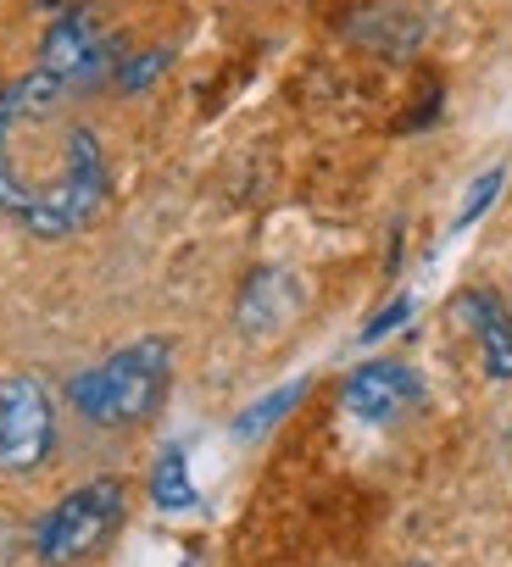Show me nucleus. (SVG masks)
Segmentation results:
<instances>
[{"label":"nucleus","mask_w":512,"mask_h":567,"mask_svg":"<svg viewBox=\"0 0 512 567\" xmlns=\"http://www.w3.org/2000/svg\"><path fill=\"white\" fill-rule=\"evenodd\" d=\"M407 567H429V561H407Z\"/></svg>","instance_id":"obj_13"},{"label":"nucleus","mask_w":512,"mask_h":567,"mask_svg":"<svg viewBox=\"0 0 512 567\" xmlns=\"http://www.w3.org/2000/svg\"><path fill=\"white\" fill-rule=\"evenodd\" d=\"M418 401H423V379H418L407 362H390V357L362 362V368L340 384V406H346L357 423H368V429H385V423L407 417Z\"/></svg>","instance_id":"obj_6"},{"label":"nucleus","mask_w":512,"mask_h":567,"mask_svg":"<svg viewBox=\"0 0 512 567\" xmlns=\"http://www.w3.org/2000/svg\"><path fill=\"white\" fill-rule=\"evenodd\" d=\"M301 395H307V379H290V384H279L274 395L250 401V406L234 417V440H263L268 429H279V423L301 406Z\"/></svg>","instance_id":"obj_10"},{"label":"nucleus","mask_w":512,"mask_h":567,"mask_svg":"<svg viewBox=\"0 0 512 567\" xmlns=\"http://www.w3.org/2000/svg\"><path fill=\"white\" fill-rule=\"evenodd\" d=\"M407 318H412V301H407V296H396V301H390V307H385L379 318H368V323H362V346L385 340V334H390V329H401Z\"/></svg>","instance_id":"obj_12"},{"label":"nucleus","mask_w":512,"mask_h":567,"mask_svg":"<svg viewBox=\"0 0 512 567\" xmlns=\"http://www.w3.org/2000/svg\"><path fill=\"white\" fill-rule=\"evenodd\" d=\"M501 184H506V167H490V173H479V178L468 184V195H462V206H457V234H462V228H473V223L495 206Z\"/></svg>","instance_id":"obj_11"},{"label":"nucleus","mask_w":512,"mask_h":567,"mask_svg":"<svg viewBox=\"0 0 512 567\" xmlns=\"http://www.w3.org/2000/svg\"><path fill=\"white\" fill-rule=\"evenodd\" d=\"M290 312H296V278L279 272V267H256V272L245 278V290H239L234 323H239V334L263 340V334H274Z\"/></svg>","instance_id":"obj_8"},{"label":"nucleus","mask_w":512,"mask_h":567,"mask_svg":"<svg viewBox=\"0 0 512 567\" xmlns=\"http://www.w3.org/2000/svg\"><path fill=\"white\" fill-rule=\"evenodd\" d=\"M451 312L473 334L484 379L490 384H512V307L490 290V284H468V290H457Z\"/></svg>","instance_id":"obj_7"},{"label":"nucleus","mask_w":512,"mask_h":567,"mask_svg":"<svg viewBox=\"0 0 512 567\" xmlns=\"http://www.w3.org/2000/svg\"><path fill=\"white\" fill-rule=\"evenodd\" d=\"M129 517V484L123 478H90L68 489L40 523H34V556L45 567H79L101 556Z\"/></svg>","instance_id":"obj_3"},{"label":"nucleus","mask_w":512,"mask_h":567,"mask_svg":"<svg viewBox=\"0 0 512 567\" xmlns=\"http://www.w3.org/2000/svg\"><path fill=\"white\" fill-rule=\"evenodd\" d=\"M40 73H51L57 84H68L73 95L101 90L106 79H117V45L101 29V18L90 7H68L45 23L40 40Z\"/></svg>","instance_id":"obj_4"},{"label":"nucleus","mask_w":512,"mask_h":567,"mask_svg":"<svg viewBox=\"0 0 512 567\" xmlns=\"http://www.w3.org/2000/svg\"><path fill=\"white\" fill-rule=\"evenodd\" d=\"M57 451V406L40 379L12 373L0 379V473L29 478L51 462Z\"/></svg>","instance_id":"obj_5"},{"label":"nucleus","mask_w":512,"mask_h":567,"mask_svg":"<svg viewBox=\"0 0 512 567\" xmlns=\"http://www.w3.org/2000/svg\"><path fill=\"white\" fill-rule=\"evenodd\" d=\"M106 145L79 117V95L40 68L12 79L0 90V217L68 239L106 212Z\"/></svg>","instance_id":"obj_1"},{"label":"nucleus","mask_w":512,"mask_h":567,"mask_svg":"<svg viewBox=\"0 0 512 567\" xmlns=\"http://www.w3.org/2000/svg\"><path fill=\"white\" fill-rule=\"evenodd\" d=\"M151 506L156 512H195V478H190V456L178 445H167L151 467Z\"/></svg>","instance_id":"obj_9"},{"label":"nucleus","mask_w":512,"mask_h":567,"mask_svg":"<svg viewBox=\"0 0 512 567\" xmlns=\"http://www.w3.org/2000/svg\"><path fill=\"white\" fill-rule=\"evenodd\" d=\"M167 384H173V340L145 334L134 346H117L95 368H84L68 384V406L90 429H140L167 401Z\"/></svg>","instance_id":"obj_2"}]
</instances>
